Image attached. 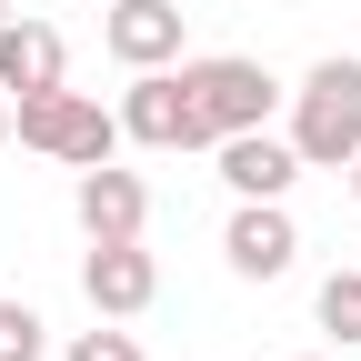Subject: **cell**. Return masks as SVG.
I'll use <instances>...</instances> for the list:
<instances>
[{"instance_id":"7c38bea8","label":"cell","mask_w":361,"mask_h":361,"mask_svg":"<svg viewBox=\"0 0 361 361\" xmlns=\"http://www.w3.org/2000/svg\"><path fill=\"white\" fill-rule=\"evenodd\" d=\"M40 351H51L40 311H30V301H0V361H40Z\"/></svg>"},{"instance_id":"8fae6325","label":"cell","mask_w":361,"mask_h":361,"mask_svg":"<svg viewBox=\"0 0 361 361\" xmlns=\"http://www.w3.org/2000/svg\"><path fill=\"white\" fill-rule=\"evenodd\" d=\"M322 331L351 351L361 341V271H331V281H322Z\"/></svg>"},{"instance_id":"3957f363","label":"cell","mask_w":361,"mask_h":361,"mask_svg":"<svg viewBox=\"0 0 361 361\" xmlns=\"http://www.w3.org/2000/svg\"><path fill=\"white\" fill-rule=\"evenodd\" d=\"M20 141L51 151V161H71V171H90V161H111L121 111H101L90 90H30V101H20Z\"/></svg>"},{"instance_id":"277c9868","label":"cell","mask_w":361,"mask_h":361,"mask_svg":"<svg viewBox=\"0 0 361 361\" xmlns=\"http://www.w3.org/2000/svg\"><path fill=\"white\" fill-rule=\"evenodd\" d=\"M121 130L141 151H201V111H191V90H180V71H130Z\"/></svg>"},{"instance_id":"30bf717a","label":"cell","mask_w":361,"mask_h":361,"mask_svg":"<svg viewBox=\"0 0 361 361\" xmlns=\"http://www.w3.org/2000/svg\"><path fill=\"white\" fill-rule=\"evenodd\" d=\"M71 51H61V30H40V20H11L0 30V90L11 101H30V90H61Z\"/></svg>"},{"instance_id":"2e32d148","label":"cell","mask_w":361,"mask_h":361,"mask_svg":"<svg viewBox=\"0 0 361 361\" xmlns=\"http://www.w3.org/2000/svg\"><path fill=\"white\" fill-rule=\"evenodd\" d=\"M301 361H311V351H301Z\"/></svg>"},{"instance_id":"9a60e30c","label":"cell","mask_w":361,"mask_h":361,"mask_svg":"<svg viewBox=\"0 0 361 361\" xmlns=\"http://www.w3.org/2000/svg\"><path fill=\"white\" fill-rule=\"evenodd\" d=\"M351 191H361V151H351Z\"/></svg>"},{"instance_id":"8992f818","label":"cell","mask_w":361,"mask_h":361,"mask_svg":"<svg viewBox=\"0 0 361 361\" xmlns=\"http://www.w3.org/2000/svg\"><path fill=\"white\" fill-rule=\"evenodd\" d=\"M221 251H231L241 281H281L291 251H301V231H291V211H281V201H241V211H231V231H221Z\"/></svg>"},{"instance_id":"6da1fadb","label":"cell","mask_w":361,"mask_h":361,"mask_svg":"<svg viewBox=\"0 0 361 361\" xmlns=\"http://www.w3.org/2000/svg\"><path fill=\"white\" fill-rule=\"evenodd\" d=\"M291 151H301V171H351V151H361V61H311V80L291 90Z\"/></svg>"},{"instance_id":"9c48e42d","label":"cell","mask_w":361,"mask_h":361,"mask_svg":"<svg viewBox=\"0 0 361 361\" xmlns=\"http://www.w3.org/2000/svg\"><path fill=\"white\" fill-rule=\"evenodd\" d=\"M221 180H231L241 201H281L301 180V151L271 141V130H231V141H221Z\"/></svg>"},{"instance_id":"5bb4252c","label":"cell","mask_w":361,"mask_h":361,"mask_svg":"<svg viewBox=\"0 0 361 361\" xmlns=\"http://www.w3.org/2000/svg\"><path fill=\"white\" fill-rule=\"evenodd\" d=\"M0 141H11V90H0Z\"/></svg>"},{"instance_id":"ba28073f","label":"cell","mask_w":361,"mask_h":361,"mask_svg":"<svg viewBox=\"0 0 361 361\" xmlns=\"http://www.w3.org/2000/svg\"><path fill=\"white\" fill-rule=\"evenodd\" d=\"M101 40H111V61H130V71H171L180 61V11H171V0H111Z\"/></svg>"},{"instance_id":"7a4b0ae2","label":"cell","mask_w":361,"mask_h":361,"mask_svg":"<svg viewBox=\"0 0 361 361\" xmlns=\"http://www.w3.org/2000/svg\"><path fill=\"white\" fill-rule=\"evenodd\" d=\"M180 90H191V111H201V141L221 151L231 130H261L271 121V101H281V80H271L261 61H180Z\"/></svg>"},{"instance_id":"4fadbf2b","label":"cell","mask_w":361,"mask_h":361,"mask_svg":"<svg viewBox=\"0 0 361 361\" xmlns=\"http://www.w3.org/2000/svg\"><path fill=\"white\" fill-rule=\"evenodd\" d=\"M71 361H141V341L101 322V331H80V341H71Z\"/></svg>"},{"instance_id":"52a82bcc","label":"cell","mask_w":361,"mask_h":361,"mask_svg":"<svg viewBox=\"0 0 361 361\" xmlns=\"http://www.w3.org/2000/svg\"><path fill=\"white\" fill-rule=\"evenodd\" d=\"M141 221H151L141 171H121V161H90L80 171V231L90 241H141Z\"/></svg>"},{"instance_id":"5b68a950","label":"cell","mask_w":361,"mask_h":361,"mask_svg":"<svg viewBox=\"0 0 361 361\" xmlns=\"http://www.w3.org/2000/svg\"><path fill=\"white\" fill-rule=\"evenodd\" d=\"M80 291H90V311H101V322H130V311L161 301V261H151L141 241H90Z\"/></svg>"}]
</instances>
